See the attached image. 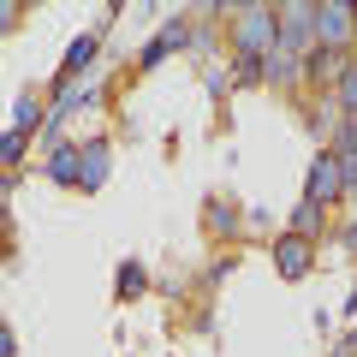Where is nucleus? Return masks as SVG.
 Returning <instances> with one entry per match:
<instances>
[{
	"instance_id": "f257e3e1",
	"label": "nucleus",
	"mask_w": 357,
	"mask_h": 357,
	"mask_svg": "<svg viewBox=\"0 0 357 357\" xmlns=\"http://www.w3.org/2000/svg\"><path fill=\"white\" fill-rule=\"evenodd\" d=\"M232 48L244 60H268V48H274V6H232Z\"/></svg>"
},
{
	"instance_id": "f03ea898",
	"label": "nucleus",
	"mask_w": 357,
	"mask_h": 357,
	"mask_svg": "<svg viewBox=\"0 0 357 357\" xmlns=\"http://www.w3.org/2000/svg\"><path fill=\"white\" fill-rule=\"evenodd\" d=\"M274 48L292 54V60H310V48H316V6H274Z\"/></svg>"
},
{
	"instance_id": "7ed1b4c3",
	"label": "nucleus",
	"mask_w": 357,
	"mask_h": 357,
	"mask_svg": "<svg viewBox=\"0 0 357 357\" xmlns=\"http://www.w3.org/2000/svg\"><path fill=\"white\" fill-rule=\"evenodd\" d=\"M357 42V6L351 0H321L316 6V48H345Z\"/></svg>"
},
{
	"instance_id": "20e7f679",
	"label": "nucleus",
	"mask_w": 357,
	"mask_h": 357,
	"mask_svg": "<svg viewBox=\"0 0 357 357\" xmlns=\"http://www.w3.org/2000/svg\"><path fill=\"white\" fill-rule=\"evenodd\" d=\"M304 197H310V203H321V208H328V203H340V197H345V161H340L333 149H321L316 161H310Z\"/></svg>"
},
{
	"instance_id": "39448f33",
	"label": "nucleus",
	"mask_w": 357,
	"mask_h": 357,
	"mask_svg": "<svg viewBox=\"0 0 357 357\" xmlns=\"http://www.w3.org/2000/svg\"><path fill=\"white\" fill-rule=\"evenodd\" d=\"M274 268H280L286 280H304L310 268H316V244L298 238V232H280V238H274Z\"/></svg>"
},
{
	"instance_id": "423d86ee",
	"label": "nucleus",
	"mask_w": 357,
	"mask_h": 357,
	"mask_svg": "<svg viewBox=\"0 0 357 357\" xmlns=\"http://www.w3.org/2000/svg\"><path fill=\"white\" fill-rule=\"evenodd\" d=\"M304 72L316 77V84H333V89H340V77L351 72V54H345V48H310Z\"/></svg>"
},
{
	"instance_id": "0eeeda50",
	"label": "nucleus",
	"mask_w": 357,
	"mask_h": 357,
	"mask_svg": "<svg viewBox=\"0 0 357 357\" xmlns=\"http://www.w3.org/2000/svg\"><path fill=\"white\" fill-rule=\"evenodd\" d=\"M191 36H197V30L185 24V18H173V24H161V30H155V42L143 48V66H161V60H167L173 48H191Z\"/></svg>"
},
{
	"instance_id": "6e6552de",
	"label": "nucleus",
	"mask_w": 357,
	"mask_h": 357,
	"mask_svg": "<svg viewBox=\"0 0 357 357\" xmlns=\"http://www.w3.org/2000/svg\"><path fill=\"white\" fill-rule=\"evenodd\" d=\"M102 178H107V143L89 137V143H84V167H77V185H84V191H96Z\"/></svg>"
},
{
	"instance_id": "1a4fd4ad",
	"label": "nucleus",
	"mask_w": 357,
	"mask_h": 357,
	"mask_svg": "<svg viewBox=\"0 0 357 357\" xmlns=\"http://www.w3.org/2000/svg\"><path fill=\"white\" fill-rule=\"evenodd\" d=\"M77 167H84V149H72V143L48 155V178H60V185H77Z\"/></svg>"
},
{
	"instance_id": "9d476101",
	"label": "nucleus",
	"mask_w": 357,
	"mask_h": 357,
	"mask_svg": "<svg viewBox=\"0 0 357 357\" xmlns=\"http://www.w3.org/2000/svg\"><path fill=\"white\" fill-rule=\"evenodd\" d=\"M36 126H48V107H42V96L30 89V96H18V119H13V131H18V137H30Z\"/></svg>"
},
{
	"instance_id": "9b49d317",
	"label": "nucleus",
	"mask_w": 357,
	"mask_h": 357,
	"mask_svg": "<svg viewBox=\"0 0 357 357\" xmlns=\"http://www.w3.org/2000/svg\"><path fill=\"white\" fill-rule=\"evenodd\" d=\"M96 54H102V36H77L72 48H66V60H60V72L72 77V72H84L89 60H96Z\"/></svg>"
},
{
	"instance_id": "f8f14e48",
	"label": "nucleus",
	"mask_w": 357,
	"mask_h": 357,
	"mask_svg": "<svg viewBox=\"0 0 357 357\" xmlns=\"http://www.w3.org/2000/svg\"><path fill=\"white\" fill-rule=\"evenodd\" d=\"M143 286H149V268H143V262H119V280H114V292H119V298H137Z\"/></svg>"
},
{
	"instance_id": "ddd939ff",
	"label": "nucleus",
	"mask_w": 357,
	"mask_h": 357,
	"mask_svg": "<svg viewBox=\"0 0 357 357\" xmlns=\"http://www.w3.org/2000/svg\"><path fill=\"white\" fill-rule=\"evenodd\" d=\"M316 220H321V203H310V197H304V203L292 208V232H298V238H316V232H321Z\"/></svg>"
},
{
	"instance_id": "4468645a",
	"label": "nucleus",
	"mask_w": 357,
	"mask_h": 357,
	"mask_svg": "<svg viewBox=\"0 0 357 357\" xmlns=\"http://www.w3.org/2000/svg\"><path fill=\"white\" fill-rule=\"evenodd\" d=\"M333 102H340V114H345V119H357V60H351V72L340 77V89H333Z\"/></svg>"
},
{
	"instance_id": "2eb2a0df",
	"label": "nucleus",
	"mask_w": 357,
	"mask_h": 357,
	"mask_svg": "<svg viewBox=\"0 0 357 357\" xmlns=\"http://www.w3.org/2000/svg\"><path fill=\"white\" fill-rule=\"evenodd\" d=\"M24 143L30 137H18V131H0V167H13L18 155H24Z\"/></svg>"
},
{
	"instance_id": "dca6fc26",
	"label": "nucleus",
	"mask_w": 357,
	"mask_h": 357,
	"mask_svg": "<svg viewBox=\"0 0 357 357\" xmlns=\"http://www.w3.org/2000/svg\"><path fill=\"white\" fill-rule=\"evenodd\" d=\"M18 18H24V6H18V0H0V36H6Z\"/></svg>"
},
{
	"instance_id": "f3484780",
	"label": "nucleus",
	"mask_w": 357,
	"mask_h": 357,
	"mask_svg": "<svg viewBox=\"0 0 357 357\" xmlns=\"http://www.w3.org/2000/svg\"><path fill=\"white\" fill-rule=\"evenodd\" d=\"M0 357H18V333L6 328V321H0Z\"/></svg>"
},
{
	"instance_id": "a211bd4d",
	"label": "nucleus",
	"mask_w": 357,
	"mask_h": 357,
	"mask_svg": "<svg viewBox=\"0 0 357 357\" xmlns=\"http://www.w3.org/2000/svg\"><path fill=\"white\" fill-rule=\"evenodd\" d=\"M203 84H208V96H227V89H232V77H227V72H208Z\"/></svg>"
},
{
	"instance_id": "6ab92c4d",
	"label": "nucleus",
	"mask_w": 357,
	"mask_h": 357,
	"mask_svg": "<svg viewBox=\"0 0 357 357\" xmlns=\"http://www.w3.org/2000/svg\"><path fill=\"white\" fill-rule=\"evenodd\" d=\"M345 244H351V250H357V215H351V227H345Z\"/></svg>"
},
{
	"instance_id": "aec40b11",
	"label": "nucleus",
	"mask_w": 357,
	"mask_h": 357,
	"mask_svg": "<svg viewBox=\"0 0 357 357\" xmlns=\"http://www.w3.org/2000/svg\"><path fill=\"white\" fill-rule=\"evenodd\" d=\"M0 256H6V232H0Z\"/></svg>"
}]
</instances>
